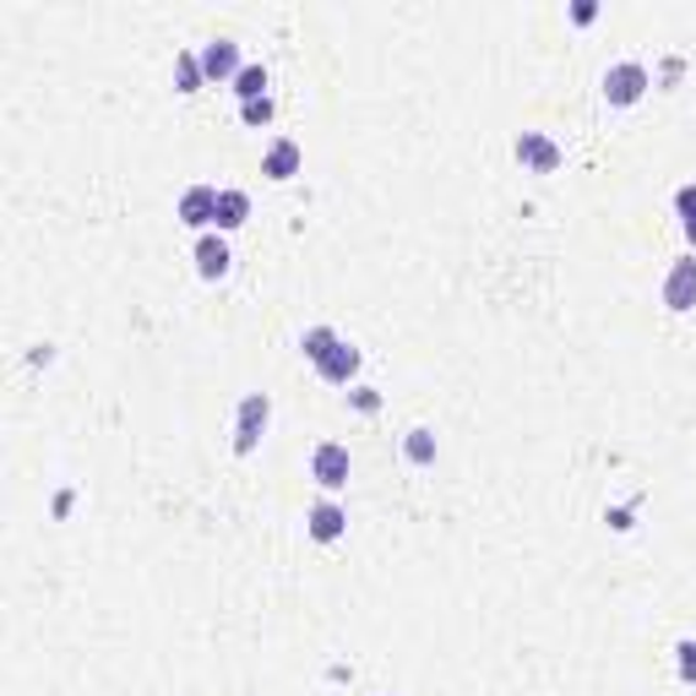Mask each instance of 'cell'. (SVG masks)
<instances>
[{"label":"cell","instance_id":"obj_1","mask_svg":"<svg viewBox=\"0 0 696 696\" xmlns=\"http://www.w3.org/2000/svg\"><path fill=\"white\" fill-rule=\"evenodd\" d=\"M648 88H653V77H648V66H642V60H615V66L598 77V93H604V104H615V110L642 104V99H648Z\"/></svg>","mask_w":696,"mask_h":696},{"label":"cell","instance_id":"obj_2","mask_svg":"<svg viewBox=\"0 0 696 696\" xmlns=\"http://www.w3.org/2000/svg\"><path fill=\"white\" fill-rule=\"evenodd\" d=\"M267 424H273V398L267 392H246L240 409H235V457H251L262 446Z\"/></svg>","mask_w":696,"mask_h":696},{"label":"cell","instance_id":"obj_3","mask_svg":"<svg viewBox=\"0 0 696 696\" xmlns=\"http://www.w3.org/2000/svg\"><path fill=\"white\" fill-rule=\"evenodd\" d=\"M174 218H180L191 235H213V229H218V185H185Z\"/></svg>","mask_w":696,"mask_h":696},{"label":"cell","instance_id":"obj_4","mask_svg":"<svg viewBox=\"0 0 696 696\" xmlns=\"http://www.w3.org/2000/svg\"><path fill=\"white\" fill-rule=\"evenodd\" d=\"M349 446L343 441H316V452H310V479L327 490V495H338L343 484H349Z\"/></svg>","mask_w":696,"mask_h":696},{"label":"cell","instance_id":"obj_5","mask_svg":"<svg viewBox=\"0 0 696 696\" xmlns=\"http://www.w3.org/2000/svg\"><path fill=\"white\" fill-rule=\"evenodd\" d=\"M512 158L523 163V174H556L566 152H560L556 137H545V132H517V141H512Z\"/></svg>","mask_w":696,"mask_h":696},{"label":"cell","instance_id":"obj_6","mask_svg":"<svg viewBox=\"0 0 696 696\" xmlns=\"http://www.w3.org/2000/svg\"><path fill=\"white\" fill-rule=\"evenodd\" d=\"M196 55H202L207 82H235V77L246 71V60H240V44H235V38H207Z\"/></svg>","mask_w":696,"mask_h":696},{"label":"cell","instance_id":"obj_7","mask_svg":"<svg viewBox=\"0 0 696 696\" xmlns=\"http://www.w3.org/2000/svg\"><path fill=\"white\" fill-rule=\"evenodd\" d=\"M305 534H310L316 545H338V539L349 534V512H343L332 495H321V501L305 512Z\"/></svg>","mask_w":696,"mask_h":696},{"label":"cell","instance_id":"obj_8","mask_svg":"<svg viewBox=\"0 0 696 696\" xmlns=\"http://www.w3.org/2000/svg\"><path fill=\"white\" fill-rule=\"evenodd\" d=\"M664 305L675 316L696 310V256H675L670 262V273H664Z\"/></svg>","mask_w":696,"mask_h":696},{"label":"cell","instance_id":"obj_9","mask_svg":"<svg viewBox=\"0 0 696 696\" xmlns=\"http://www.w3.org/2000/svg\"><path fill=\"white\" fill-rule=\"evenodd\" d=\"M191 262H196V273L207 283H218L229 267H235V256H229V240L213 229V235H196V246H191Z\"/></svg>","mask_w":696,"mask_h":696},{"label":"cell","instance_id":"obj_10","mask_svg":"<svg viewBox=\"0 0 696 696\" xmlns=\"http://www.w3.org/2000/svg\"><path fill=\"white\" fill-rule=\"evenodd\" d=\"M316 376H321L327 387H354V376H360V349H354L349 338H338V343L327 349V360L316 365Z\"/></svg>","mask_w":696,"mask_h":696},{"label":"cell","instance_id":"obj_11","mask_svg":"<svg viewBox=\"0 0 696 696\" xmlns=\"http://www.w3.org/2000/svg\"><path fill=\"white\" fill-rule=\"evenodd\" d=\"M299 163H305V152H299V141L294 137H273L267 141V152H262V174H267V180H294Z\"/></svg>","mask_w":696,"mask_h":696},{"label":"cell","instance_id":"obj_12","mask_svg":"<svg viewBox=\"0 0 696 696\" xmlns=\"http://www.w3.org/2000/svg\"><path fill=\"white\" fill-rule=\"evenodd\" d=\"M246 218H251V196L235 191V185H224V191H218V235H235Z\"/></svg>","mask_w":696,"mask_h":696},{"label":"cell","instance_id":"obj_13","mask_svg":"<svg viewBox=\"0 0 696 696\" xmlns=\"http://www.w3.org/2000/svg\"><path fill=\"white\" fill-rule=\"evenodd\" d=\"M267 82H273V77H267V66H256V60H251V66H246L229 88H235V99H240V104H256V99H273V93H267Z\"/></svg>","mask_w":696,"mask_h":696},{"label":"cell","instance_id":"obj_14","mask_svg":"<svg viewBox=\"0 0 696 696\" xmlns=\"http://www.w3.org/2000/svg\"><path fill=\"white\" fill-rule=\"evenodd\" d=\"M202 82H207L202 55H196V49H180V55H174V93H196Z\"/></svg>","mask_w":696,"mask_h":696},{"label":"cell","instance_id":"obj_15","mask_svg":"<svg viewBox=\"0 0 696 696\" xmlns=\"http://www.w3.org/2000/svg\"><path fill=\"white\" fill-rule=\"evenodd\" d=\"M403 457H409L414 468H430V463H435V430H424V424L409 430V435H403Z\"/></svg>","mask_w":696,"mask_h":696},{"label":"cell","instance_id":"obj_16","mask_svg":"<svg viewBox=\"0 0 696 696\" xmlns=\"http://www.w3.org/2000/svg\"><path fill=\"white\" fill-rule=\"evenodd\" d=\"M332 343H338V332H332V327H305V338H299V354H305L310 365H321Z\"/></svg>","mask_w":696,"mask_h":696},{"label":"cell","instance_id":"obj_17","mask_svg":"<svg viewBox=\"0 0 696 696\" xmlns=\"http://www.w3.org/2000/svg\"><path fill=\"white\" fill-rule=\"evenodd\" d=\"M675 670H681L686 686H696V637H681V642H675Z\"/></svg>","mask_w":696,"mask_h":696},{"label":"cell","instance_id":"obj_18","mask_svg":"<svg viewBox=\"0 0 696 696\" xmlns=\"http://www.w3.org/2000/svg\"><path fill=\"white\" fill-rule=\"evenodd\" d=\"M273 115H278V104H273V99L240 104V121H246V126H256V132H262V126H273Z\"/></svg>","mask_w":696,"mask_h":696},{"label":"cell","instance_id":"obj_19","mask_svg":"<svg viewBox=\"0 0 696 696\" xmlns=\"http://www.w3.org/2000/svg\"><path fill=\"white\" fill-rule=\"evenodd\" d=\"M349 409L354 414H376L381 409V392L376 387H349Z\"/></svg>","mask_w":696,"mask_h":696},{"label":"cell","instance_id":"obj_20","mask_svg":"<svg viewBox=\"0 0 696 696\" xmlns=\"http://www.w3.org/2000/svg\"><path fill=\"white\" fill-rule=\"evenodd\" d=\"M675 213H681V224H696V180L675 191Z\"/></svg>","mask_w":696,"mask_h":696},{"label":"cell","instance_id":"obj_21","mask_svg":"<svg viewBox=\"0 0 696 696\" xmlns=\"http://www.w3.org/2000/svg\"><path fill=\"white\" fill-rule=\"evenodd\" d=\"M593 16H598L593 0H577V5H571V22H593Z\"/></svg>","mask_w":696,"mask_h":696},{"label":"cell","instance_id":"obj_22","mask_svg":"<svg viewBox=\"0 0 696 696\" xmlns=\"http://www.w3.org/2000/svg\"><path fill=\"white\" fill-rule=\"evenodd\" d=\"M681 71H686V66H681V60H675V55H670V60H664V71H659V82H664V88H670V82H681Z\"/></svg>","mask_w":696,"mask_h":696},{"label":"cell","instance_id":"obj_23","mask_svg":"<svg viewBox=\"0 0 696 696\" xmlns=\"http://www.w3.org/2000/svg\"><path fill=\"white\" fill-rule=\"evenodd\" d=\"M604 523H609V528H620V534H626V528H631V512H626V506H615V512H604Z\"/></svg>","mask_w":696,"mask_h":696},{"label":"cell","instance_id":"obj_24","mask_svg":"<svg viewBox=\"0 0 696 696\" xmlns=\"http://www.w3.org/2000/svg\"><path fill=\"white\" fill-rule=\"evenodd\" d=\"M686 229V246H692V256H696V224H681Z\"/></svg>","mask_w":696,"mask_h":696}]
</instances>
